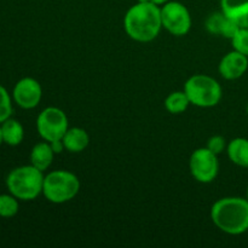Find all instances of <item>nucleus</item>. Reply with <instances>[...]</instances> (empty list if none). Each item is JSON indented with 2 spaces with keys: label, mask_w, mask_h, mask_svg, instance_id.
<instances>
[{
  "label": "nucleus",
  "mask_w": 248,
  "mask_h": 248,
  "mask_svg": "<svg viewBox=\"0 0 248 248\" xmlns=\"http://www.w3.org/2000/svg\"><path fill=\"white\" fill-rule=\"evenodd\" d=\"M12 93L17 106L23 109H33L40 103L43 89L38 80L33 78H23L15 85Z\"/></svg>",
  "instance_id": "obj_9"
},
{
  "label": "nucleus",
  "mask_w": 248,
  "mask_h": 248,
  "mask_svg": "<svg viewBox=\"0 0 248 248\" xmlns=\"http://www.w3.org/2000/svg\"><path fill=\"white\" fill-rule=\"evenodd\" d=\"M184 92L193 106L212 108L217 106L223 96L222 86L215 78L196 74L189 78L184 85Z\"/></svg>",
  "instance_id": "obj_5"
},
{
  "label": "nucleus",
  "mask_w": 248,
  "mask_h": 248,
  "mask_svg": "<svg viewBox=\"0 0 248 248\" xmlns=\"http://www.w3.org/2000/svg\"><path fill=\"white\" fill-rule=\"evenodd\" d=\"M162 28L176 36H183L191 28V16L188 7L179 1H169L161 6Z\"/></svg>",
  "instance_id": "obj_7"
},
{
  "label": "nucleus",
  "mask_w": 248,
  "mask_h": 248,
  "mask_svg": "<svg viewBox=\"0 0 248 248\" xmlns=\"http://www.w3.org/2000/svg\"><path fill=\"white\" fill-rule=\"evenodd\" d=\"M189 170L194 178L203 184L211 183L219 172L218 155L208 148H199L191 154L189 160Z\"/></svg>",
  "instance_id": "obj_8"
},
{
  "label": "nucleus",
  "mask_w": 248,
  "mask_h": 248,
  "mask_svg": "<svg viewBox=\"0 0 248 248\" xmlns=\"http://www.w3.org/2000/svg\"><path fill=\"white\" fill-rule=\"evenodd\" d=\"M36 128L40 137L46 142L62 140L69 128L68 118L62 109L57 107H47L38 115Z\"/></svg>",
  "instance_id": "obj_6"
},
{
  "label": "nucleus",
  "mask_w": 248,
  "mask_h": 248,
  "mask_svg": "<svg viewBox=\"0 0 248 248\" xmlns=\"http://www.w3.org/2000/svg\"><path fill=\"white\" fill-rule=\"evenodd\" d=\"M50 144H51V148H52V150L55 152V154H61L63 150H65L62 140H53V142H50Z\"/></svg>",
  "instance_id": "obj_23"
},
{
  "label": "nucleus",
  "mask_w": 248,
  "mask_h": 248,
  "mask_svg": "<svg viewBox=\"0 0 248 248\" xmlns=\"http://www.w3.org/2000/svg\"><path fill=\"white\" fill-rule=\"evenodd\" d=\"M0 126H1L4 143H6L7 145H11V147H16V145L21 144L24 137V130L19 121L9 118Z\"/></svg>",
  "instance_id": "obj_15"
},
{
  "label": "nucleus",
  "mask_w": 248,
  "mask_h": 248,
  "mask_svg": "<svg viewBox=\"0 0 248 248\" xmlns=\"http://www.w3.org/2000/svg\"><path fill=\"white\" fill-rule=\"evenodd\" d=\"M80 190L77 174L65 170L52 171L44 177L43 195L50 202L61 205L73 200Z\"/></svg>",
  "instance_id": "obj_4"
},
{
  "label": "nucleus",
  "mask_w": 248,
  "mask_h": 248,
  "mask_svg": "<svg viewBox=\"0 0 248 248\" xmlns=\"http://www.w3.org/2000/svg\"><path fill=\"white\" fill-rule=\"evenodd\" d=\"M248 69V57L237 52L232 51L228 52L220 60L218 65V72L225 80H236L241 78Z\"/></svg>",
  "instance_id": "obj_10"
},
{
  "label": "nucleus",
  "mask_w": 248,
  "mask_h": 248,
  "mask_svg": "<svg viewBox=\"0 0 248 248\" xmlns=\"http://www.w3.org/2000/svg\"><path fill=\"white\" fill-rule=\"evenodd\" d=\"M65 150L69 153H81L87 148L90 143L89 133L81 127L68 128L62 138Z\"/></svg>",
  "instance_id": "obj_12"
},
{
  "label": "nucleus",
  "mask_w": 248,
  "mask_h": 248,
  "mask_svg": "<svg viewBox=\"0 0 248 248\" xmlns=\"http://www.w3.org/2000/svg\"><path fill=\"white\" fill-rule=\"evenodd\" d=\"M18 199L15 198L14 195H0V217L2 218H11L17 215L18 212Z\"/></svg>",
  "instance_id": "obj_17"
},
{
  "label": "nucleus",
  "mask_w": 248,
  "mask_h": 248,
  "mask_svg": "<svg viewBox=\"0 0 248 248\" xmlns=\"http://www.w3.org/2000/svg\"><path fill=\"white\" fill-rule=\"evenodd\" d=\"M55 155L50 142L44 140V142L36 143L33 147L31 152V162L34 167L44 172L51 166Z\"/></svg>",
  "instance_id": "obj_13"
},
{
  "label": "nucleus",
  "mask_w": 248,
  "mask_h": 248,
  "mask_svg": "<svg viewBox=\"0 0 248 248\" xmlns=\"http://www.w3.org/2000/svg\"><path fill=\"white\" fill-rule=\"evenodd\" d=\"M124 28L127 35L138 43L154 40L162 28L161 7L152 1H138L126 12Z\"/></svg>",
  "instance_id": "obj_1"
},
{
  "label": "nucleus",
  "mask_w": 248,
  "mask_h": 248,
  "mask_svg": "<svg viewBox=\"0 0 248 248\" xmlns=\"http://www.w3.org/2000/svg\"><path fill=\"white\" fill-rule=\"evenodd\" d=\"M211 219L225 234H244L248 232V200L239 196L219 199L211 208Z\"/></svg>",
  "instance_id": "obj_2"
},
{
  "label": "nucleus",
  "mask_w": 248,
  "mask_h": 248,
  "mask_svg": "<svg viewBox=\"0 0 248 248\" xmlns=\"http://www.w3.org/2000/svg\"><path fill=\"white\" fill-rule=\"evenodd\" d=\"M227 153L230 161L236 166L248 169V140L237 137L230 140L227 145Z\"/></svg>",
  "instance_id": "obj_14"
},
{
  "label": "nucleus",
  "mask_w": 248,
  "mask_h": 248,
  "mask_svg": "<svg viewBox=\"0 0 248 248\" xmlns=\"http://www.w3.org/2000/svg\"><path fill=\"white\" fill-rule=\"evenodd\" d=\"M4 143V140H2V133H1V126H0V145Z\"/></svg>",
  "instance_id": "obj_25"
},
{
  "label": "nucleus",
  "mask_w": 248,
  "mask_h": 248,
  "mask_svg": "<svg viewBox=\"0 0 248 248\" xmlns=\"http://www.w3.org/2000/svg\"><path fill=\"white\" fill-rule=\"evenodd\" d=\"M206 148H208L215 154L219 155L220 153L224 152V149H227V143H225L224 137H222V136H213L208 140Z\"/></svg>",
  "instance_id": "obj_21"
},
{
  "label": "nucleus",
  "mask_w": 248,
  "mask_h": 248,
  "mask_svg": "<svg viewBox=\"0 0 248 248\" xmlns=\"http://www.w3.org/2000/svg\"><path fill=\"white\" fill-rule=\"evenodd\" d=\"M224 21H225V15L223 14L222 11L215 12V14L210 15L208 18L206 19V29H207L211 34L220 35Z\"/></svg>",
  "instance_id": "obj_20"
},
{
  "label": "nucleus",
  "mask_w": 248,
  "mask_h": 248,
  "mask_svg": "<svg viewBox=\"0 0 248 248\" xmlns=\"http://www.w3.org/2000/svg\"><path fill=\"white\" fill-rule=\"evenodd\" d=\"M246 111H247V115H248V103H247V107H246Z\"/></svg>",
  "instance_id": "obj_26"
},
{
  "label": "nucleus",
  "mask_w": 248,
  "mask_h": 248,
  "mask_svg": "<svg viewBox=\"0 0 248 248\" xmlns=\"http://www.w3.org/2000/svg\"><path fill=\"white\" fill-rule=\"evenodd\" d=\"M152 2H154V4L159 5V6H162L164 4H166V2H169L170 0H150Z\"/></svg>",
  "instance_id": "obj_24"
},
{
  "label": "nucleus",
  "mask_w": 248,
  "mask_h": 248,
  "mask_svg": "<svg viewBox=\"0 0 248 248\" xmlns=\"http://www.w3.org/2000/svg\"><path fill=\"white\" fill-rule=\"evenodd\" d=\"M240 28H241V27H240L236 22L232 21V19H230V18H228V17L225 16V21H224V23H223L222 33H220V35L232 40Z\"/></svg>",
  "instance_id": "obj_22"
},
{
  "label": "nucleus",
  "mask_w": 248,
  "mask_h": 248,
  "mask_svg": "<svg viewBox=\"0 0 248 248\" xmlns=\"http://www.w3.org/2000/svg\"><path fill=\"white\" fill-rule=\"evenodd\" d=\"M222 12L242 28H248V0H220Z\"/></svg>",
  "instance_id": "obj_11"
},
{
  "label": "nucleus",
  "mask_w": 248,
  "mask_h": 248,
  "mask_svg": "<svg viewBox=\"0 0 248 248\" xmlns=\"http://www.w3.org/2000/svg\"><path fill=\"white\" fill-rule=\"evenodd\" d=\"M232 44L235 51L248 57V28L241 27L232 39Z\"/></svg>",
  "instance_id": "obj_19"
},
{
  "label": "nucleus",
  "mask_w": 248,
  "mask_h": 248,
  "mask_svg": "<svg viewBox=\"0 0 248 248\" xmlns=\"http://www.w3.org/2000/svg\"><path fill=\"white\" fill-rule=\"evenodd\" d=\"M43 171L34 167L19 166L12 170L6 178V186L10 194L18 200L31 201L43 194L44 186Z\"/></svg>",
  "instance_id": "obj_3"
},
{
  "label": "nucleus",
  "mask_w": 248,
  "mask_h": 248,
  "mask_svg": "<svg viewBox=\"0 0 248 248\" xmlns=\"http://www.w3.org/2000/svg\"><path fill=\"white\" fill-rule=\"evenodd\" d=\"M246 199L248 200V186H247V196H246Z\"/></svg>",
  "instance_id": "obj_27"
},
{
  "label": "nucleus",
  "mask_w": 248,
  "mask_h": 248,
  "mask_svg": "<svg viewBox=\"0 0 248 248\" xmlns=\"http://www.w3.org/2000/svg\"><path fill=\"white\" fill-rule=\"evenodd\" d=\"M12 114V103L11 97L4 86L0 85V124L11 116Z\"/></svg>",
  "instance_id": "obj_18"
},
{
  "label": "nucleus",
  "mask_w": 248,
  "mask_h": 248,
  "mask_svg": "<svg viewBox=\"0 0 248 248\" xmlns=\"http://www.w3.org/2000/svg\"><path fill=\"white\" fill-rule=\"evenodd\" d=\"M190 101L184 91H174L165 99V108L171 114H182L188 109Z\"/></svg>",
  "instance_id": "obj_16"
}]
</instances>
